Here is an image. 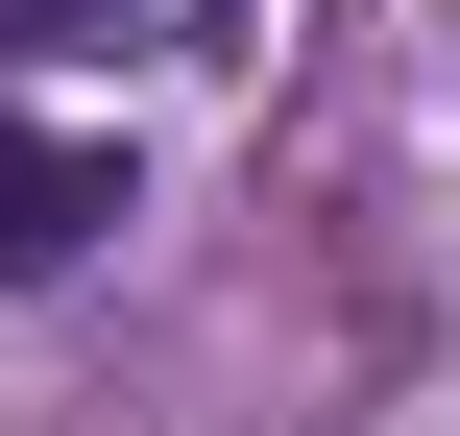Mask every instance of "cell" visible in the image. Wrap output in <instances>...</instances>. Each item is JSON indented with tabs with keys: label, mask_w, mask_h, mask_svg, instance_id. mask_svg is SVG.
Instances as JSON below:
<instances>
[{
	"label": "cell",
	"mask_w": 460,
	"mask_h": 436,
	"mask_svg": "<svg viewBox=\"0 0 460 436\" xmlns=\"http://www.w3.org/2000/svg\"><path fill=\"white\" fill-rule=\"evenodd\" d=\"M97 218H121V146H73V121H0V291H24V267H73Z\"/></svg>",
	"instance_id": "obj_1"
},
{
	"label": "cell",
	"mask_w": 460,
	"mask_h": 436,
	"mask_svg": "<svg viewBox=\"0 0 460 436\" xmlns=\"http://www.w3.org/2000/svg\"><path fill=\"white\" fill-rule=\"evenodd\" d=\"M218 0H0V49H194Z\"/></svg>",
	"instance_id": "obj_2"
}]
</instances>
